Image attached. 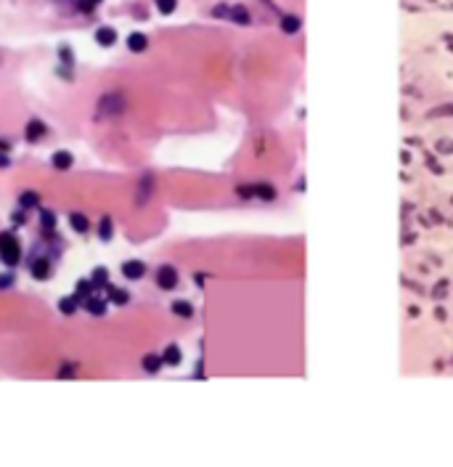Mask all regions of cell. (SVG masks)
Returning <instances> with one entry per match:
<instances>
[{
    "mask_svg": "<svg viewBox=\"0 0 453 467\" xmlns=\"http://www.w3.org/2000/svg\"><path fill=\"white\" fill-rule=\"evenodd\" d=\"M125 107H127V101L122 93H109V96H103L98 101L101 114H120V112H125Z\"/></svg>",
    "mask_w": 453,
    "mask_h": 467,
    "instance_id": "2",
    "label": "cell"
},
{
    "mask_svg": "<svg viewBox=\"0 0 453 467\" xmlns=\"http://www.w3.org/2000/svg\"><path fill=\"white\" fill-rule=\"evenodd\" d=\"M0 168H8V157H6V151H0Z\"/></svg>",
    "mask_w": 453,
    "mask_h": 467,
    "instance_id": "30",
    "label": "cell"
},
{
    "mask_svg": "<svg viewBox=\"0 0 453 467\" xmlns=\"http://www.w3.org/2000/svg\"><path fill=\"white\" fill-rule=\"evenodd\" d=\"M19 205H21V210H27V207H37V205H40V194H37V191H21Z\"/></svg>",
    "mask_w": 453,
    "mask_h": 467,
    "instance_id": "19",
    "label": "cell"
},
{
    "mask_svg": "<svg viewBox=\"0 0 453 467\" xmlns=\"http://www.w3.org/2000/svg\"><path fill=\"white\" fill-rule=\"evenodd\" d=\"M51 165L56 170H69V168L74 165V157L69 154V151H56V154L51 157Z\"/></svg>",
    "mask_w": 453,
    "mask_h": 467,
    "instance_id": "8",
    "label": "cell"
},
{
    "mask_svg": "<svg viewBox=\"0 0 453 467\" xmlns=\"http://www.w3.org/2000/svg\"><path fill=\"white\" fill-rule=\"evenodd\" d=\"M98 237H101L103 242H109V239L114 237V223H111V218H109V215H103V218H101V223H98Z\"/></svg>",
    "mask_w": 453,
    "mask_h": 467,
    "instance_id": "17",
    "label": "cell"
},
{
    "mask_svg": "<svg viewBox=\"0 0 453 467\" xmlns=\"http://www.w3.org/2000/svg\"><path fill=\"white\" fill-rule=\"evenodd\" d=\"M180 361H183L180 348H178V345H167V348H165V353H162V364H167V366H178Z\"/></svg>",
    "mask_w": 453,
    "mask_h": 467,
    "instance_id": "10",
    "label": "cell"
},
{
    "mask_svg": "<svg viewBox=\"0 0 453 467\" xmlns=\"http://www.w3.org/2000/svg\"><path fill=\"white\" fill-rule=\"evenodd\" d=\"M85 311L88 313H93V316H103L106 313V297H88L85 300Z\"/></svg>",
    "mask_w": 453,
    "mask_h": 467,
    "instance_id": "9",
    "label": "cell"
},
{
    "mask_svg": "<svg viewBox=\"0 0 453 467\" xmlns=\"http://www.w3.org/2000/svg\"><path fill=\"white\" fill-rule=\"evenodd\" d=\"M252 189H254V196H260V199H268V202L276 199V189L271 183H254Z\"/></svg>",
    "mask_w": 453,
    "mask_h": 467,
    "instance_id": "16",
    "label": "cell"
},
{
    "mask_svg": "<svg viewBox=\"0 0 453 467\" xmlns=\"http://www.w3.org/2000/svg\"><path fill=\"white\" fill-rule=\"evenodd\" d=\"M228 16L234 21H239V24H249V14H247V8H241V6H234L228 11Z\"/></svg>",
    "mask_w": 453,
    "mask_h": 467,
    "instance_id": "23",
    "label": "cell"
},
{
    "mask_svg": "<svg viewBox=\"0 0 453 467\" xmlns=\"http://www.w3.org/2000/svg\"><path fill=\"white\" fill-rule=\"evenodd\" d=\"M96 43L103 45V48L114 45V43H117V29H111V27H98V29H96Z\"/></svg>",
    "mask_w": 453,
    "mask_h": 467,
    "instance_id": "7",
    "label": "cell"
},
{
    "mask_svg": "<svg viewBox=\"0 0 453 467\" xmlns=\"http://www.w3.org/2000/svg\"><path fill=\"white\" fill-rule=\"evenodd\" d=\"M98 3H101V0H88V6H98Z\"/></svg>",
    "mask_w": 453,
    "mask_h": 467,
    "instance_id": "32",
    "label": "cell"
},
{
    "mask_svg": "<svg viewBox=\"0 0 453 467\" xmlns=\"http://www.w3.org/2000/svg\"><path fill=\"white\" fill-rule=\"evenodd\" d=\"M0 260L8 268L21 263V244L16 242V237L11 231H0Z\"/></svg>",
    "mask_w": 453,
    "mask_h": 467,
    "instance_id": "1",
    "label": "cell"
},
{
    "mask_svg": "<svg viewBox=\"0 0 453 467\" xmlns=\"http://www.w3.org/2000/svg\"><path fill=\"white\" fill-rule=\"evenodd\" d=\"M14 282H16V276L14 274H0V289H8V287H14Z\"/></svg>",
    "mask_w": 453,
    "mask_h": 467,
    "instance_id": "26",
    "label": "cell"
},
{
    "mask_svg": "<svg viewBox=\"0 0 453 467\" xmlns=\"http://www.w3.org/2000/svg\"><path fill=\"white\" fill-rule=\"evenodd\" d=\"M93 289H96V287H93V282H85V279H80V282H77V292H74V300H77V303H85V300L90 297Z\"/></svg>",
    "mask_w": 453,
    "mask_h": 467,
    "instance_id": "15",
    "label": "cell"
},
{
    "mask_svg": "<svg viewBox=\"0 0 453 467\" xmlns=\"http://www.w3.org/2000/svg\"><path fill=\"white\" fill-rule=\"evenodd\" d=\"M69 226H72L77 234H88L90 220H88V215H85V213H72V215H69Z\"/></svg>",
    "mask_w": 453,
    "mask_h": 467,
    "instance_id": "12",
    "label": "cell"
},
{
    "mask_svg": "<svg viewBox=\"0 0 453 467\" xmlns=\"http://www.w3.org/2000/svg\"><path fill=\"white\" fill-rule=\"evenodd\" d=\"M90 276H93L90 282H93V287H96V289H106V287H109V271H106L103 265L93 268V274H90Z\"/></svg>",
    "mask_w": 453,
    "mask_h": 467,
    "instance_id": "13",
    "label": "cell"
},
{
    "mask_svg": "<svg viewBox=\"0 0 453 467\" xmlns=\"http://www.w3.org/2000/svg\"><path fill=\"white\" fill-rule=\"evenodd\" d=\"M0 151H8V144L6 141H0Z\"/></svg>",
    "mask_w": 453,
    "mask_h": 467,
    "instance_id": "31",
    "label": "cell"
},
{
    "mask_svg": "<svg viewBox=\"0 0 453 467\" xmlns=\"http://www.w3.org/2000/svg\"><path fill=\"white\" fill-rule=\"evenodd\" d=\"M159 366H162V356H154V353L143 356V369L148 372V375H154V372H159Z\"/></svg>",
    "mask_w": 453,
    "mask_h": 467,
    "instance_id": "21",
    "label": "cell"
},
{
    "mask_svg": "<svg viewBox=\"0 0 453 467\" xmlns=\"http://www.w3.org/2000/svg\"><path fill=\"white\" fill-rule=\"evenodd\" d=\"M45 136V122L43 120H29L27 122V130H24V138L29 144H37L40 138Z\"/></svg>",
    "mask_w": 453,
    "mask_h": 467,
    "instance_id": "5",
    "label": "cell"
},
{
    "mask_svg": "<svg viewBox=\"0 0 453 467\" xmlns=\"http://www.w3.org/2000/svg\"><path fill=\"white\" fill-rule=\"evenodd\" d=\"M445 289H448V282L443 279V282H437V287L432 289V295H435L437 300H443V297H445Z\"/></svg>",
    "mask_w": 453,
    "mask_h": 467,
    "instance_id": "27",
    "label": "cell"
},
{
    "mask_svg": "<svg viewBox=\"0 0 453 467\" xmlns=\"http://www.w3.org/2000/svg\"><path fill=\"white\" fill-rule=\"evenodd\" d=\"M32 276L37 279V282H45V279L51 276V263L45 260V258H37L32 263Z\"/></svg>",
    "mask_w": 453,
    "mask_h": 467,
    "instance_id": "11",
    "label": "cell"
},
{
    "mask_svg": "<svg viewBox=\"0 0 453 467\" xmlns=\"http://www.w3.org/2000/svg\"><path fill=\"white\" fill-rule=\"evenodd\" d=\"M77 306H80V303L74 300V295H69V297H61V300H59V311L66 313V316H72V313L77 311Z\"/></svg>",
    "mask_w": 453,
    "mask_h": 467,
    "instance_id": "20",
    "label": "cell"
},
{
    "mask_svg": "<svg viewBox=\"0 0 453 467\" xmlns=\"http://www.w3.org/2000/svg\"><path fill=\"white\" fill-rule=\"evenodd\" d=\"M122 274L127 279H133V282H138V279L146 276V263L143 260H125L122 263Z\"/></svg>",
    "mask_w": 453,
    "mask_h": 467,
    "instance_id": "4",
    "label": "cell"
},
{
    "mask_svg": "<svg viewBox=\"0 0 453 467\" xmlns=\"http://www.w3.org/2000/svg\"><path fill=\"white\" fill-rule=\"evenodd\" d=\"M40 226L48 231V234H53V228H56V215L51 213V210H43V213H40Z\"/></svg>",
    "mask_w": 453,
    "mask_h": 467,
    "instance_id": "22",
    "label": "cell"
},
{
    "mask_svg": "<svg viewBox=\"0 0 453 467\" xmlns=\"http://www.w3.org/2000/svg\"><path fill=\"white\" fill-rule=\"evenodd\" d=\"M109 289V300L114 303V306H127V300H130V292H125L120 287H106Z\"/></svg>",
    "mask_w": 453,
    "mask_h": 467,
    "instance_id": "14",
    "label": "cell"
},
{
    "mask_svg": "<svg viewBox=\"0 0 453 467\" xmlns=\"http://www.w3.org/2000/svg\"><path fill=\"white\" fill-rule=\"evenodd\" d=\"M14 220H16V223H27V215H24V213H16Z\"/></svg>",
    "mask_w": 453,
    "mask_h": 467,
    "instance_id": "29",
    "label": "cell"
},
{
    "mask_svg": "<svg viewBox=\"0 0 453 467\" xmlns=\"http://www.w3.org/2000/svg\"><path fill=\"white\" fill-rule=\"evenodd\" d=\"M437 146H440V151H445V154H448V151H453V144L450 141H440Z\"/></svg>",
    "mask_w": 453,
    "mask_h": 467,
    "instance_id": "28",
    "label": "cell"
},
{
    "mask_svg": "<svg viewBox=\"0 0 453 467\" xmlns=\"http://www.w3.org/2000/svg\"><path fill=\"white\" fill-rule=\"evenodd\" d=\"M157 8H159V14H165V16H170L172 11L178 8V0H157Z\"/></svg>",
    "mask_w": 453,
    "mask_h": 467,
    "instance_id": "24",
    "label": "cell"
},
{
    "mask_svg": "<svg viewBox=\"0 0 453 467\" xmlns=\"http://www.w3.org/2000/svg\"><path fill=\"white\" fill-rule=\"evenodd\" d=\"M172 313H178L180 319H191L194 316V306H191V303H185V300H175V303H172Z\"/></svg>",
    "mask_w": 453,
    "mask_h": 467,
    "instance_id": "18",
    "label": "cell"
},
{
    "mask_svg": "<svg viewBox=\"0 0 453 467\" xmlns=\"http://www.w3.org/2000/svg\"><path fill=\"white\" fill-rule=\"evenodd\" d=\"M157 284H159V289H165V292L175 289L178 287V271L172 265H162L157 271Z\"/></svg>",
    "mask_w": 453,
    "mask_h": 467,
    "instance_id": "3",
    "label": "cell"
},
{
    "mask_svg": "<svg viewBox=\"0 0 453 467\" xmlns=\"http://www.w3.org/2000/svg\"><path fill=\"white\" fill-rule=\"evenodd\" d=\"M127 48H130L133 53H141V51H146L148 48V38L143 32H133V35H127Z\"/></svg>",
    "mask_w": 453,
    "mask_h": 467,
    "instance_id": "6",
    "label": "cell"
},
{
    "mask_svg": "<svg viewBox=\"0 0 453 467\" xmlns=\"http://www.w3.org/2000/svg\"><path fill=\"white\" fill-rule=\"evenodd\" d=\"M281 29H284V32H297V29H299V19H297V16H284Z\"/></svg>",
    "mask_w": 453,
    "mask_h": 467,
    "instance_id": "25",
    "label": "cell"
}]
</instances>
